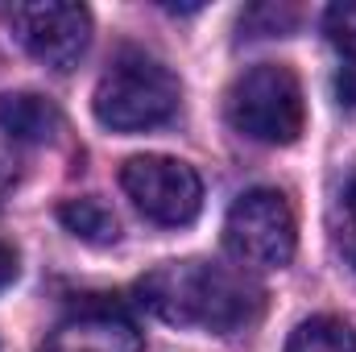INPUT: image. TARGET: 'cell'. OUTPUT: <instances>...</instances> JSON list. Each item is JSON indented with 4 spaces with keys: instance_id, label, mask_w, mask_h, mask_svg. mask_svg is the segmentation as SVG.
<instances>
[{
    "instance_id": "52a82bcc",
    "label": "cell",
    "mask_w": 356,
    "mask_h": 352,
    "mask_svg": "<svg viewBox=\"0 0 356 352\" xmlns=\"http://www.w3.org/2000/svg\"><path fill=\"white\" fill-rule=\"evenodd\" d=\"M46 352H141V332L120 307L95 303L67 315L50 332Z\"/></svg>"
},
{
    "instance_id": "6da1fadb",
    "label": "cell",
    "mask_w": 356,
    "mask_h": 352,
    "mask_svg": "<svg viewBox=\"0 0 356 352\" xmlns=\"http://www.w3.org/2000/svg\"><path fill=\"white\" fill-rule=\"evenodd\" d=\"M137 303L170 328H203L216 336H232L257 323L261 286L228 265L166 262L137 282Z\"/></svg>"
},
{
    "instance_id": "8992f818",
    "label": "cell",
    "mask_w": 356,
    "mask_h": 352,
    "mask_svg": "<svg viewBox=\"0 0 356 352\" xmlns=\"http://www.w3.org/2000/svg\"><path fill=\"white\" fill-rule=\"evenodd\" d=\"M17 42L50 71H71L91 46V13L67 0H33L13 8Z\"/></svg>"
},
{
    "instance_id": "3957f363",
    "label": "cell",
    "mask_w": 356,
    "mask_h": 352,
    "mask_svg": "<svg viewBox=\"0 0 356 352\" xmlns=\"http://www.w3.org/2000/svg\"><path fill=\"white\" fill-rule=\"evenodd\" d=\"M228 125L261 145H294L307 125L302 83L286 63H257L228 88Z\"/></svg>"
},
{
    "instance_id": "7c38bea8",
    "label": "cell",
    "mask_w": 356,
    "mask_h": 352,
    "mask_svg": "<svg viewBox=\"0 0 356 352\" xmlns=\"http://www.w3.org/2000/svg\"><path fill=\"white\" fill-rule=\"evenodd\" d=\"M332 237H336V249L340 257L356 269V178L344 186L340 203H336V220H332Z\"/></svg>"
},
{
    "instance_id": "9c48e42d",
    "label": "cell",
    "mask_w": 356,
    "mask_h": 352,
    "mask_svg": "<svg viewBox=\"0 0 356 352\" xmlns=\"http://www.w3.org/2000/svg\"><path fill=\"white\" fill-rule=\"evenodd\" d=\"M58 224H63L71 237H79L83 245H95V249H108V245L120 241V224H116L112 207H108L104 199H95V195L58 203Z\"/></svg>"
},
{
    "instance_id": "30bf717a",
    "label": "cell",
    "mask_w": 356,
    "mask_h": 352,
    "mask_svg": "<svg viewBox=\"0 0 356 352\" xmlns=\"http://www.w3.org/2000/svg\"><path fill=\"white\" fill-rule=\"evenodd\" d=\"M286 352H356V332L336 315H311L290 332Z\"/></svg>"
},
{
    "instance_id": "7a4b0ae2",
    "label": "cell",
    "mask_w": 356,
    "mask_h": 352,
    "mask_svg": "<svg viewBox=\"0 0 356 352\" xmlns=\"http://www.w3.org/2000/svg\"><path fill=\"white\" fill-rule=\"evenodd\" d=\"M182 104V83L178 75L145 50H120L108 71L99 75L91 108L95 120L112 133H145L166 120H175Z\"/></svg>"
},
{
    "instance_id": "ba28073f",
    "label": "cell",
    "mask_w": 356,
    "mask_h": 352,
    "mask_svg": "<svg viewBox=\"0 0 356 352\" xmlns=\"http://www.w3.org/2000/svg\"><path fill=\"white\" fill-rule=\"evenodd\" d=\"M0 129L21 145H42V141L58 137L63 112L54 99H46L38 91H8V95H0Z\"/></svg>"
},
{
    "instance_id": "277c9868",
    "label": "cell",
    "mask_w": 356,
    "mask_h": 352,
    "mask_svg": "<svg viewBox=\"0 0 356 352\" xmlns=\"http://www.w3.org/2000/svg\"><path fill=\"white\" fill-rule=\"evenodd\" d=\"M224 245L249 269H282V265H290L294 245H298V228H294V211H290L286 195L273 191V186L245 191L228 207Z\"/></svg>"
},
{
    "instance_id": "8fae6325",
    "label": "cell",
    "mask_w": 356,
    "mask_h": 352,
    "mask_svg": "<svg viewBox=\"0 0 356 352\" xmlns=\"http://www.w3.org/2000/svg\"><path fill=\"white\" fill-rule=\"evenodd\" d=\"M323 33L327 42L356 63V0H336L327 13H323Z\"/></svg>"
},
{
    "instance_id": "4fadbf2b",
    "label": "cell",
    "mask_w": 356,
    "mask_h": 352,
    "mask_svg": "<svg viewBox=\"0 0 356 352\" xmlns=\"http://www.w3.org/2000/svg\"><path fill=\"white\" fill-rule=\"evenodd\" d=\"M17 269H21V262H17V249H13L8 241H0V290H8V286L17 282Z\"/></svg>"
},
{
    "instance_id": "5b68a950",
    "label": "cell",
    "mask_w": 356,
    "mask_h": 352,
    "mask_svg": "<svg viewBox=\"0 0 356 352\" xmlns=\"http://www.w3.org/2000/svg\"><path fill=\"white\" fill-rule=\"evenodd\" d=\"M120 186L133 199V207L166 228H182L203 207V182L195 166L166 158V154H137L120 166Z\"/></svg>"
},
{
    "instance_id": "5bb4252c",
    "label": "cell",
    "mask_w": 356,
    "mask_h": 352,
    "mask_svg": "<svg viewBox=\"0 0 356 352\" xmlns=\"http://www.w3.org/2000/svg\"><path fill=\"white\" fill-rule=\"evenodd\" d=\"M13 182H17V170H13V166L0 158V203H4V195L13 191Z\"/></svg>"
}]
</instances>
